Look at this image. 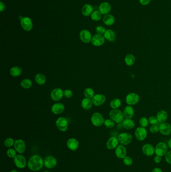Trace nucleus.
<instances>
[{
  "label": "nucleus",
  "mask_w": 171,
  "mask_h": 172,
  "mask_svg": "<svg viewBox=\"0 0 171 172\" xmlns=\"http://www.w3.org/2000/svg\"><path fill=\"white\" fill-rule=\"evenodd\" d=\"M102 14L99 11H95L93 12L91 15V18L94 21H99L102 19Z\"/></svg>",
  "instance_id": "37"
},
{
  "label": "nucleus",
  "mask_w": 171,
  "mask_h": 172,
  "mask_svg": "<svg viewBox=\"0 0 171 172\" xmlns=\"http://www.w3.org/2000/svg\"><path fill=\"white\" fill-rule=\"evenodd\" d=\"M22 70L20 67L15 66L13 67L10 70V74L13 76H18L21 75Z\"/></svg>",
  "instance_id": "34"
},
{
  "label": "nucleus",
  "mask_w": 171,
  "mask_h": 172,
  "mask_svg": "<svg viewBox=\"0 0 171 172\" xmlns=\"http://www.w3.org/2000/svg\"><path fill=\"white\" fill-rule=\"evenodd\" d=\"M57 161L55 157L53 156H47L44 160V165L48 169H53L57 166Z\"/></svg>",
  "instance_id": "10"
},
{
  "label": "nucleus",
  "mask_w": 171,
  "mask_h": 172,
  "mask_svg": "<svg viewBox=\"0 0 171 172\" xmlns=\"http://www.w3.org/2000/svg\"><path fill=\"white\" fill-rule=\"evenodd\" d=\"M16 152L15 149L9 148L7 151V155L10 158L14 159L15 157L17 156Z\"/></svg>",
  "instance_id": "41"
},
{
  "label": "nucleus",
  "mask_w": 171,
  "mask_h": 172,
  "mask_svg": "<svg viewBox=\"0 0 171 172\" xmlns=\"http://www.w3.org/2000/svg\"><path fill=\"white\" fill-rule=\"evenodd\" d=\"M104 124L107 128H112L115 126V122L111 119H108L104 120Z\"/></svg>",
  "instance_id": "39"
},
{
  "label": "nucleus",
  "mask_w": 171,
  "mask_h": 172,
  "mask_svg": "<svg viewBox=\"0 0 171 172\" xmlns=\"http://www.w3.org/2000/svg\"><path fill=\"white\" fill-rule=\"evenodd\" d=\"M64 95L67 98H70L73 96V93L70 90L66 89L64 91Z\"/></svg>",
  "instance_id": "47"
},
{
  "label": "nucleus",
  "mask_w": 171,
  "mask_h": 172,
  "mask_svg": "<svg viewBox=\"0 0 171 172\" xmlns=\"http://www.w3.org/2000/svg\"><path fill=\"white\" fill-rule=\"evenodd\" d=\"M121 101L118 98H115L113 99L110 103V107L113 109H117L121 107Z\"/></svg>",
  "instance_id": "33"
},
{
  "label": "nucleus",
  "mask_w": 171,
  "mask_h": 172,
  "mask_svg": "<svg viewBox=\"0 0 171 172\" xmlns=\"http://www.w3.org/2000/svg\"><path fill=\"white\" fill-rule=\"evenodd\" d=\"M93 7L90 4H86L82 8V13L84 16L88 17L92 14L93 13Z\"/></svg>",
  "instance_id": "30"
},
{
  "label": "nucleus",
  "mask_w": 171,
  "mask_h": 172,
  "mask_svg": "<svg viewBox=\"0 0 171 172\" xmlns=\"http://www.w3.org/2000/svg\"><path fill=\"white\" fill-rule=\"evenodd\" d=\"M5 5L2 2H0V11L3 12L5 10Z\"/></svg>",
  "instance_id": "50"
},
{
  "label": "nucleus",
  "mask_w": 171,
  "mask_h": 172,
  "mask_svg": "<svg viewBox=\"0 0 171 172\" xmlns=\"http://www.w3.org/2000/svg\"><path fill=\"white\" fill-rule=\"evenodd\" d=\"M21 25L23 29L26 31H31L32 29L33 24L32 21L29 17H23L20 21Z\"/></svg>",
  "instance_id": "12"
},
{
  "label": "nucleus",
  "mask_w": 171,
  "mask_h": 172,
  "mask_svg": "<svg viewBox=\"0 0 171 172\" xmlns=\"http://www.w3.org/2000/svg\"><path fill=\"white\" fill-rule=\"evenodd\" d=\"M84 95L86 98L91 99L94 96V90L91 88H86V89L84 90Z\"/></svg>",
  "instance_id": "36"
},
{
  "label": "nucleus",
  "mask_w": 171,
  "mask_h": 172,
  "mask_svg": "<svg viewBox=\"0 0 171 172\" xmlns=\"http://www.w3.org/2000/svg\"><path fill=\"white\" fill-rule=\"evenodd\" d=\"M122 126L124 128L128 130H131L134 128L135 123L132 119L125 118L122 122Z\"/></svg>",
  "instance_id": "25"
},
{
  "label": "nucleus",
  "mask_w": 171,
  "mask_h": 172,
  "mask_svg": "<svg viewBox=\"0 0 171 172\" xmlns=\"http://www.w3.org/2000/svg\"><path fill=\"white\" fill-rule=\"evenodd\" d=\"M64 95V92L60 88H56L53 90L51 93V98L54 101L60 100Z\"/></svg>",
  "instance_id": "17"
},
{
  "label": "nucleus",
  "mask_w": 171,
  "mask_h": 172,
  "mask_svg": "<svg viewBox=\"0 0 171 172\" xmlns=\"http://www.w3.org/2000/svg\"><path fill=\"white\" fill-rule=\"evenodd\" d=\"M139 124L140 127L146 128L148 126V124H149L148 119L145 117H141L139 120Z\"/></svg>",
  "instance_id": "38"
},
{
  "label": "nucleus",
  "mask_w": 171,
  "mask_h": 172,
  "mask_svg": "<svg viewBox=\"0 0 171 172\" xmlns=\"http://www.w3.org/2000/svg\"><path fill=\"white\" fill-rule=\"evenodd\" d=\"M150 132L152 133H157L159 132V126L157 124L151 125L149 128Z\"/></svg>",
  "instance_id": "43"
},
{
  "label": "nucleus",
  "mask_w": 171,
  "mask_h": 172,
  "mask_svg": "<svg viewBox=\"0 0 171 172\" xmlns=\"http://www.w3.org/2000/svg\"><path fill=\"white\" fill-rule=\"evenodd\" d=\"M105 38L102 34H96L93 36L91 39V43L95 46H100L105 43Z\"/></svg>",
  "instance_id": "11"
},
{
  "label": "nucleus",
  "mask_w": 171,
  "mask_h": 172,
  "mask_svg": "<svg viewBox=\"0 0 171 172\" xmlns=\"http://www.w3.org/2000/svg\"><path fill=\"white\" fill-rule=\"evenodd\" d=\"M91 121L92 124L95 126L99 127L104 124V118L100 113L95 112L91 117Z\"/></svg>",
  "instance_id": "6"
},
{
  "label": "nucleus",
  "mask_w": 171,
  "mask_h": 172,
  "mask_svg": "<svg viewBox=\"0 0 171 172\" xmlns=\"http://www.w3.org/2000/svg\"><path fill=\"white\" fill-rule=\"evenodd\" d=\"M140 99V96L136 93H129L126 96V102L128 105H135L139 102Z\"/></svg>",
  "instance_id": "5"
},
{
  "label": "nucleus",
  "mask_w": 171,
  "mask_h": 172,
  "mask_svg": "<svg viewBox=\"0 0 171 172\" xmlns=\"http://www.w3.org/2000/svg\"><path fill=\"white\" fill-rule=\"evenodd\" d=\"M44 172H49V171H44Z\"/></svg>",
  "instance_id": "54"
},
{
  "label": "nucleus",
  "mask_w": 171,
  "mask_h": 172,
  "mask_svg": "<svg viewBox=\"0 0 171 172\" xmlns=\"http://www.w3.org/2000/svg\"><path fill=\"white\" fill-rule=\"evenodd\" d=\"M14 147L17 152L20 154H22L24 153L26 148L25 143L22 140H15Z\"/></svg>",
  "instance_id": "16"
},
{
  "label": "nucleus",
  "mask_w": 171,
  "mask_h": 172,
  "mask_svg": "<svg viewBox=\"0 0 171 172\" xmlns=\"http://www.w3.org/2000/svg\"><path fill=\"white\" fill-rule=\"evenodd\" d=\"M14 162L15 166L19 169H24L27 165L26 158L21 154H18L15 157Z\"/></svg>",
  "instance_id": "8"
},
{
  "label": "nucleus",
  "mask_w": 171,
  "mask_h": 172,
  "mask_svg": "<svg viewBox=\"0 0 171 172\" xmlns=\"http://www.w3.org/2000/svg\"><path fill=\"white\" fill-rule=\"evenodd\" d=\"M118 143L119 142L118 138H116V137H110L107 141L106 146L107 149L113 150L116 148V147L118 146Z\"/></svg>",
  "instance_id": "20"
},
{
  "label": "nucleus",
  "mask_w": 171,
  "mask_h": 172,
  "mask_svg": "<svg viewBox=\"0 0 171 172\" xmlns=\"http://www.w3.org/2000/svg\"><path fill=\"white\" fill-rule=\"evenodd\" d=\"M103 22L107 26H111L115 23V17L110 14L105 15L103 17Z\"/></svg>",
  "instance_id": "28"
},
{
  "label": "nucleus",
  "mask_w": 171,
  "mask_h": 172,
  "mask_svg": "<svg viewBox=\"0 0 171 172\" xmlns=\"http://www.w3.org/2000/svg\"><path fill=\"white\" fill-rule=\"evenodd\" d=\"M95 30H96V32L97 33V34H102V35L104 34L107 31L105 28L102 26H97Z\"/></svg>",
  "instance_id": "45"
},
{
  "label": "nucleus",
  "mask_w": 171,
  "mask_h": 172,
  "mask_svg": "<svg viewBox=\"0 0 171 172\" xmlns=\"http://www.w3.org/2000/svg\"><path fill=\"white\" fill-rule=\"evenodd\" d=\"M168 147L171 149V138H170L168 142Z\"/></svg>",
  "instance_id": "52"
},
{
  "label": "nucleus",
  "mask_w": 171,
  "mask_h": 172,
  "mask_svg": "<svg viewBox=\"0 0 171 172\" xmlns=\"http://www.w3.org/2000/svg\"><path fill=\"white\" fill-rule=\"evenodd\" d=\"M110 118L117 123H121L124 120L123 112L119 109H112L109 113Z\"/></svg>",
  "instance_id": "2"
},
{
  "label": "nucleus",
  "mask_w": 171,
  "mask_h": 172,
  "mask_svg": "<svg viewBox=\"0 0 171 172\" xmlns=\"http://www.w3.org/2000/svg\"><path fill=\"white\" fill-rule=\"evenodd\" d=\"M111 9V5L108 2H103L99 6V11L103 15L109 14Z\"/></svg>",
  "instance_id": "21"
},
{
  "label": "nucleus",
  "mask_w": 171,
  "mask_h": 172,
  "mask_svg": "<svg viewBox=\"0 0 171 172\" xmlns=\"http://www.w3.org/2000/svg\"><path fill=\"white\" fill-rule=\"evenodd\" d=\"M104 37L107 40L109 41L110 42H113L116 40V35L115 31L113 30H107L105 33L104 34Z\"/></svg>",
  "instance_id": "27"
},
{
  "label": "nucleus",
  "mask_w": 171,
  "mask_h": 172,
  "mask_svg": "<svg viewBox=\"0 0 171 172\" xmlns=\"http://www.w3.org/2000/svg\"><path fill=\"white\" fill-rule=\"evenodd\" d=\"M162 161V157L156 155L153 158V161L156 164H159Z\"/></svg>",
  "instance_id": "48"
},
{
  "label": "nucleus",
  "mask_w": 171,
  "mask_h": 172,
  "mask_svg": "<svg viewBox=\"0 0 171 172\" xmlns=\"http://www.w3.org/2000/svg\"><path fill=\"white\" fill-rule=\"evenodd\" d=\"M107 100L106 97L103 94H96L92 98L93 104L96 106L103 105Z\"/></svg>",
  "instance_id": "18"
},
{
  "label": "nucleus",
  "mask_w": 171,
  "mask_h": 172,
  "mask_svg": "<svg viewBox=\"0 0 171 172\" xmlns=\"http://www.w3.org/2000/svg\"><path fill=\"white\" fill-rule=\"evenodd\" d=\"M148 120L149 123L151 124V125L157 124L158 123V119H157L156 116H151L148 118Z\"/></svg>",
  "instance_id": "44"
},
{
  "label": "nucleus",
  "mask_w": 171,
  "mask_h": 172,
  "mask_svg": "<svg viewBox=\"0 0 171 172\" xmlns=\"http://www.w3.org/2000/svg\"><path fill=\"white\" fill-rule=\"evenodd\" d=\"M20 85L22 88L24 89H29L31 88L32 86V82L31 80L28 79H25L21 82Z\"/></svg>",
  "instance_id": "35"
},
{
  "label": "nucleus",
  "mask_w": 171,
  "mask_h": 172,
  "mask_svg": "<svg viewBox=\"0 0 171 172\" xmlns=\"http://www.w3.org/2000/svg\"><path fill=\"white\" fill-rule=\"evenodd\" d=\"M165 161L168 164L171 165V150L168 151L165 156Z\"/></svg>",
  "instance_id": "46"
},
{
  "label": "nucleus",
  "mask_w": 171,
  "mask_h": 172,
  "mask_svg": "<svg viewBox=\"0 0 171 172\" xmlns=\"http://www.w3.org/2000/svg\"><path fill=\"white\" fill-rule=\"evenodd\" d=\"M15 140L14 139L11 137L7 138L4 141V145L7 148H11L14 145Z\"/></svg>",
  "instance_id": "40"
},
{
  "label": "nucleus",
  "mask_w": 171,
  "mask_h": 172,
  "mask_svg": "<svg viewBox=\"0 0 171 172\" xmlns=\"http://www.w3.org/2000/svg\"><path fill=\"white\" fill-rule=\"evenodd\" d=\"M152 172H163V171L160 168L156 167L152 170Z\"/></svg>",
  "instance_id": "51"
},
{
  "label": "nucleus",
  "mask_w": 171,
  "mask_h": 172,
  "mask_svg": "<svg viewBox=\"0 0 171 172\" xmlns=\"http://www.w3.org/2000/svg\"><path fill=\"white\" fill-rule=\"evenodd\" d=\"M79 37L81 40L85 43H88L91 41L92 36L91 32L87 30H83L79 34Z\"/></svg>",
  "instance_id": "19"
},
{
  "label": "nucleus",
  "mask_w": 171,
  "mask_h": 172,
  "mask_svg": "<svg viewBox=\"0 0 171 172\" xmlns=\"http://www.w3.org/2000/svg\"><path fill=\"white\" fill-rule=\"evenodd\" d=\"M168 151V146L164 142H160L155 146V154L164 157Z\"/></svg>",
  "instance_id": "4"
},
{
  "label": "nucleus",
  "mask_w": 171,
  "mask_h": 172,
  "mask_svg": "<svg viewBox=\"0 0 171 172\" xmlns=\"http://www.w3.org/2000/svg\"><path fill=\"white\" fill-rule=\"evenodd\" d=\"M56 125L58 129L62 132H65L68 129V121L64 117H59L56 121Z\"/></svg>",
  "instance_id": "9"
},
{
  "label": "nucleus",
  "mask_w": 171,
  "mask_h": 172,
  "mask_svg": "<svg viewBox=\"0 0 171 172\" xmlns=\"http://www.w3.org/2000/svg\"><path fill=\"white\" fill-rule=\"evenodd\" d=\"M67 148L72 151H75L77 149L79 146V142L75 138H71L67 141L66 143Z\"/></svg>",
  "instance_id": "22"
},
{
  "label": "nucleus",
  "mask_w": 171,
  "mask_h": 172,
  "mask_svg": "<svg viewBox=\"0 0 171 172\" xmlns=\"http://www.w3.org/2000/svg\"><path fill=\"white\" fill-rule=\"evenodd\" d=\"M135 62H136V57L132 54H128L124 57V62L126 65L129 67L134 65Z\"/></svg>",
  "instance_id": "29"
},
{
  "label": "nucleus",
  "mask_w": 171,
  "mask_h": 172,
  "mask_svg": "<svg viewBox=\"0 0 171 172\" xmlns=\"http://www.w3.org/2000/svg\"><path fill=\"white\" fill-rule=\"evenodd\" d=\"M134 135L136 139L139 141H144L148 136V132L145 128L139 127L136 128L134 132Z\"/></svg>",
  "instance_id": "7"
},
{
  "label": "nucleus",
  "mask_w": 171,
  "mask_h": 172,
  "mask_svg": "<svg viewBox=\"0 0 171 172\" xmlns=\"http://www.w3.org/2000/svg\"><path fill=\"white\" fill-rule=\"evenodd\" d=\"M142 152L147 157H152L155 154V148L150 143H145L142 148Z\"/></svg>",
  "instance_id": "14"
},
{
  "label": "nucleus",
  "mask_w": 171,
  "mask_h": 172,
  "mask_svg": "<svg viewBox=\"0 0 171 172\" xmlns=\"http://www.w3.org/2000/svg\"><path fill=\"white\" fill-rule=\"evenodd\" d=\"M92 104H93V103H92V100L86 98L82 100L81 106L83 107V109L87 110L91 109V108L92 107Z\"/></svg>",
  "instance_id": "31"
},
{
  "label": "nucleus",
  "mask_w": 171,
  "mask_h": 172,
  "mask_svg": "<svg viewBox=\"0 0 171 172\" xmlns=\"http://www.w3.org/2000/svg\"><path fill=\"white\" fill-rule=\"evenodd\" d=\"M123 162L126 166H131L133 163V160L131 157L126 156L123 159Z\"/></svg>",
  "instance_id": "42"
},
{
  "label": "nucleus",
  "mask_w": 171,
  "mask_h": 172,
  "mask_svg": "<svg viewBox=\"0 0 171 172\" xmlns=\"http://www.w3.org/2000/svg\"><path fill=\"white\" fill-rule=\"evenodd\" d=\"M65 109L64 104L61 103H57L53 104L51 107L52 112L55 114H59L62 113Z\"/></svg>",
  "instance_id": "24"
},
{
  "label": "nucleus",
  "mask_w": 171,
  "mask_h": 172,
  "mask_svg": "<svg viewBox=\"0 0 171 172\" xmlns=\"http://www.w3.org/2000/svg\"><path fill=\"white\" fill-rule=\"evenodd\" d=\"M10 172H19L18 171L16 170H12Z\"/></svg>",
  "instance_id": "53"
},
{
  "label": "nucleus",
  "mask_w": 171,
  "mask_h": 172,
  "mask_svg": "<svg viewBox=\"0 0 171 172\" xmlns=\"http://www.w3.org/2000/svg\"><path fill=\"white\" fill-rule=\"evenodd\" d=\"M115 154L119 159H124L127 156V150L123 145H118L115 149Z\"/></svg>",
  "instance_id": "13"
},
{
  "label": "nucleus",
  "mask_w": 171,
  "mask_h": 172,
  "mask_svg": "<svg viewBox=\"0 0 171 172\" xmlns=\"http://www.w3.org/2000/svg\"><path fill=\"white\" fill-rule=\"evenodd\" d=\"M35 81L37 84L43 85L46 83V79L44 75L42 74H38L35 76Z\"/></svg>",
  "instance_id": "32"
},
{
  "label": "nucleus",
  "mask_w": 171,
  "mask_h": 172,
  "mask_svg": "<svg viewBox=\"0 0 171 172\" xmlns=\"http://www.w3.org/2000/svg\"><path fill=\"white\" fill-rule=\"evenodd\" d=\"M123 113L124 118L132 119L134 116V108L130 105H127L124 107Z\"/></svg>",
  "instance_id": "23"
},
{
  "label": "nucleus",
  "mask_w": 171,
  "mask_h": 172,
  "mask_svg": "<svg viewBox=\"0 0 171 172\" xmlns=\"http://www.w3.org/2000/svg\"><path fill=\"white\" fill-rule=\"evenodd\" d=\"M139 2L142 6H147L150 3L151 0H139Z\"/></svg>",
  "instance_id": "49"
},
{
  "label": "nucleus",
  "mask_w": 171,
  "mask_h": 172,
  "mask_svg": "<svg viewBox=\"0 0 171 172\" xmlns=\"http://www.w3.org/2000/svg\"><path fill=\"white\" fill-rule=\"evenodd\" d=\"M156 117H157L159 123H164V122H166L167 120L168 119V113L165 110H162L157 113Z\"/></svg>",
  "instance_id": "26"
},
{
  "label": "nucleus",
  "mask_w": 171,
  "mask_h": 172,
  "mask_svg": "<svg viewBox=\"0 0 171 172\" xmlns=\"http://www.w3.org/2000/svg\"><path fill=\"white\" fill-rule=\"evenodd\" d=\"M28 167L32 171H38L42 169L44 166V160L38 154L32 156L27 162Z\"/></svg>",
  "instance_id": "1"
},
{
  "label": "nucleus",
  "mask_w": 171,
  "mask_h": 172,
  "mask_svg": "<svg viewBox=\"0 0 171 172\" xmlns=\"http://www.w3.org/2000/svg\"><path fill=\"white\" fill-rule=\"evenodd\" d=\"M118 139L120 145L126 146L132 143V136L131 133L129 132H123L118 135Z\"/></svg>",
  "instance_id": "3"
},
{
  "label": "nucleus",
  "mask_w": 171,
  "mask_h": 172,
  "mask_svg": "<svg viewBox=\"0 0 171 172\" xmlns=\"http://www.w3.org/2000/svg\"><path fill=\"white\" fill-rule=\"evenodd\" d=\"M159 132L162 135L168 136L171 134V125L168 122H164L159 125Z\"/></svg>",
  "instance_id": "15"
}]
</instances>
